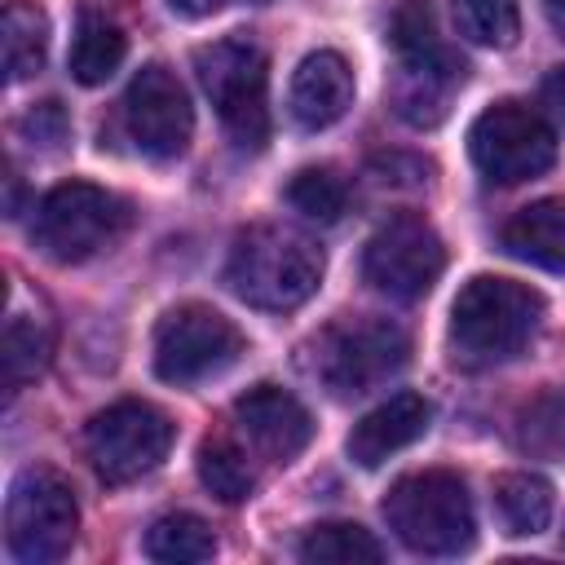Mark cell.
I'll return each instance as SVG.
<instances>
[{"label":"cell","instance_id":"24","mask_svg":"<svg viewBox=\"0 0 565 565\" xmlns=\"http://www.w3.org/2000/svg\"><path fill=\"white\" fill-rule=\"evenodd\" d=\"M516 446L534 459H565V388H543L516 411Z\"/></svg>","mask_w":565,"mask_h":565},{"label":"cell","instance_id":"7","mask_svg":"<svg viewBox=\"0 0 565 565\" xmlns=\"http://www.w3.org/2000/svg\"><path fill=\"white\" fill-rule=\"evenodd\" d=\"M132 221V207L93 185V181H62L53 185L31 216V243L57 260V265H79L97 252H106Z\"/></svg>","mask_w":565,"mask_h":565},{"label":"cell","instance_id":"11","mask_svg":"<svg viewBox=\"0 0 565 565\" xmlns=\"http://www.w3.org/2000/svg\"><path fill=\"white\" fill-rule=\"evenodd\" d=\"M243 353V331L212 305H177L154 327V375L163 384H199L230 371Z\"/></svg>","mask_w":565,"mask_h":565},{"label":"cell","instance_id":"15","mask_svg":"<svg viewBox=\"0 0 565 565\" xmlns=\"http://www.w3.org/2000/svg\"><path fill=\"white\" fill-rule=\"evenodd\" d=\"M353 106V71L340 53L318 49L309 53L287 88V110L305 132H322L335 119H344V110Z\"/></svg>","mask_w":565,"mask_h":565},{"label":"cell","instance_id":"31","mask_svg":"<svg viewBox=\"0 0 565 565\" xmlns=\"http://www.w3.org/2000/svg\"><path fill=\"white\" fill-rule=\"evenodd\" d=\"M543 9H547V18H552V26L565 31V0H543Z\"/></svg>","mask_w":565,"mask_h":565},{"label":"cell","instance_id":"19","mask_svg":"<svg viewBox=\"0 0 565 565\" xmlns=\"http://www.w3.org/2000/svg\"><path fill=\"white\" fill-rule=\"evenodd\" d=\"M4 75L9 84H22L31 75H40L44 57H49V18L40 4L31 0H9L4 4Z\"/></svg>","mask_w":565,"mask_h":565},{"label":"cell","instance_id":"3","mask_svg":"<svg viewBox=\"0 0 565 565\" xmlns=\"http://www.w3.org/2000/svg\"><path fill=\"white\" fill-rule=\"evenodd\" d=\"M388 44L397 53V79H393V110L415 124L433 128L446 119L455 88L463 84L468 66L459 53H450L437 35V18L428 0H402L388 22Z\"/></svg>","mask_w":565,"mask_h":565},{"label":"cell","instance_id":"14","mask_svg":"<svg viewBox=\"0 0 565 565\" xmlns=\"http://www.w3.org/2000/svg\"><path fill=\"white\" fill-rule=\"evenodd\" d=\"M234 419L243 437L274 463H291L313 441V415L305 402L278 384H256L234 402Z\"/></svg>","mask_w":565,"mask_h":565},{"label":"cell","instance_id":"8","mask_svg":"<svg viewBox=\"0 0 565 565\" xmlns=\"http://www.w3.org/2000/svg\"><path fill=\"white\" fill-rule=\"evenodd\" d=\"M79 534V503L57 468L31 463L13 477L4 499V543L22 565H53Z\"/></svg>","mask_w":565,"mask_h":565},{"label":"cell","instance_id":"4","mask_svg":"<svg viewBox=\"0 0 565 565\" xmlns=\"http://www.w3.org/2000/svg\"><path fill=\"white\" fill-rule=\"evenodd\" d=\"M384 521L419 556H459L477 539L468 486L450 468H424L397 477L384 494Z\"/></svg>","mask_w":565,"mask_h":565},{"label":"cell","instance_id":"30","mask_svg":"<svg viewBox=\"0 0 565 565\" xmlns=\"http://www.w3.org/2000/svg\"><path fill=\"white\" fill-rule=\"evenodd\" d=\"M177 13H190V18H203V13H212V9H221V4H230V0H168Z\"/></svg>","mask_w":565,"mask_h":565},{"label":"cell","instance_id":"13","mask_svg":"<svg viewBox=\"0 0 565 565\" xmlns=\"http://www.w3.org/2000/svg\"><path fill=\"white\" fill-rule=\"evenodd\" d=\"M124 128L146 159H177L190 146L194 110L168 66H141L124 93Z\"/></svg>","mask_w":565,"mask_h":565},{"label":"cell","instance_id":"10","mask_svg":"<svg viewBox=\"0 0 565 565\" xmlns=\"http://www.w3.org/2000/svg\"><path fill=\"white\" fill-rule=\"evenodd\" d=\"M468 154L494 185H516L556 163L552 124L525 102H494L468 128Z\"/></svg>","mask_w":565,"mask_h":565},{"label":"cell","instance_id":"25","mask_svg":"<svg viewBox=\"0 0 565 565\" xmlns=\"http://www.w3.org/2000/svg\"><path fill=\"white\" fill-rule=\"evenodd\" d=\"M287 203L305 216V221H318V225H335L349 207V185L335 168H300L291 181H287Z\"/></svg>","mask_w":565,"mask_h":565},{"label":"cell","instance_id":"29","mask_svg":"<svg viewBox=\"0 0 565 565\" xmlns=\"http://www.w3.org/2000/svg\"><path fill=\"white\" fill-rule=\"evenodd\" d=\"M539 102H543V110H547L556 124H565V66L547 71V79H543V88H539Z\"/></svg>","mask_w":565,"mask_h":565},{"label":"cell","instance_id":"21","mask_svg":"<svg viewBox=\"0 0 565 565\" xmlns=\"http://www.w3.org/2000/svg\"><path fill=\"white\" fill-rule=\"evenodd\" d=\"M494 508L508 534H543L552 521V486L539 472H503L494 481Z\"/></svg>","mask_w":565,"mask_h":565},{"label":"cell","instance_id":"20","mask_svg":"<svg viewBox=\"0 0 565 565\" xmlns=\"http://www.w3.org/2000/svg\"><path fill=\"white\" fill-rule=\"evenodd\" d=\"M124 53H128L124 31L106 18H97V13H84L79 31H75V44H71V79L84 84V88H97L119 71Z\"/></svg>","mask_w":565,"mask_h":565},{"label":"cell","instance_id":"17","mask_svg":"<svg viewBox=\"0 0 565 565\" xmlns=\"http://www.w3.org/2000/svg\"><path fill=\"white\" fill-rule=\"evenodd\" d=\"M503 252L547 274H565V199H534L521 207L503 225Z\"/></svg>","mask_w":565,"mask_h":565},{"label":"cell","instance_id":"5","mask_svg":"<svg viewBox=\"0 0 565 565\" xmlns=\"http://www.w3.org/2000/svg\"><path fill=\"white\" fill-rule=\"evenodd\" d=\"M411 358V340L388 318H344L305 344V371L331 397H362L393 380Z\"/></svg>","mask_w":565,"mask_h":565},{"label":"cell","instance_id":"2","mask_svg":"<svg viewBox=\"0 0 565 565\" xmlns=\"http://www.w3.org/2000/svg\"><path fill=\"white\" fill-rule=\"evenodd\" d=\"M230 291L265 313L300 309L322 282V252L282 225H252L234 238L225 260Z\"/></svg>","mask_w":565,"mask_h":565},{"label":"cell","instance_id":"22","mask_svg":"<svg viewBox=\"0 0 565 565\" xmlns=\"http://www.w3.org/2000/svg\"><path fill=\"white\" fill-rule=\"evenodd\" d=\"M216 539L207 530V521H199L194 512H163L150 530H146V556L163 561V565H199L212 561Z\"/></svg>","mask_w":565,"mask_h":565},{"label":"cell","instance_id":"9","mask_svg":"<svg viewBox=\"0 0 565 565\" xmlns=\"http://www.w3.org/2000/svg\"><path fill=\"white\" fill-rule=\"evenodd\" d=\"M172 437H177V428L159 406L124 397V402H115L88 419L84 450L93 459V472L106 486H128L168 459Z\"/></svg>","mask_w":565,"mask_h":565},{"label":"cell","instance_id":"27","mask_svg":"<svg viewBox=\"0 0 565 565\" xmlns=\"http://www.w3.org/2000/svg\"><path fill=\"white\" fill-rule=\"evenodd\" d=\"M459 35L481 49H508L521 35V4L516 0H450Z\"/></svg>","mask_w":565,"mask_h":565},{"label":"cell","instance_id":"12","mask_svg":"<svg viewBox=\"0 0 565 565\" xmlns=\"http://www.w3.org/2000/svg\"><path fill=\"white\" fill-rule=\"evenodd\" d=\"M446 269V243L424 216H388L362 252V278L388 300H419Z\"/></svg>","mask_w":565,"mask_h":565},{"label":"cell","instance_id":"1","mask_svg":"<svg viewBox=\"0 0 565 565\" xmlns=\"http://www.w3.org/2000/svg\"><path fill=\"white\" fill-rule=\"evenodd\" d=\"M543 296L525 282L477 274L450 305V358L463 371H486L516 358L539 331Z\"/></svg>","mask_w":565,"mask_h":565},{"label":"cell","instance_id":"6","mask_svg":"<svg viewBox=\"0 0 565 565\" xmlns=\"http://www.w3.org/2000/svg\"><path fill=\"white\" fill-rule=\"evenodd\" d=\"M194 75L238 150L269 141V57L252 35H225L194 53Z\"/></svg>","mask_w":565,"mask_h":565},{"label":"cell","instance_id":"26","mask_svg":"<svg viewBox=\"0 0 565 565\" xmlns=\"http://www.w3.org/2000/svg\"><path fill=\"white\" fill-rule=\"evenodd\" d=\"M199 481L221 499V503H243L256 486L252 468H247V455L230 441V437H207L199 446Z\"/></svg>","mask_w":565,"mask_h":565},{"label":"cell","instance_id":"23","mask_svg":"<svg viewBox=\"0 0 565 565\" xmlns=\"http://www.w3.org/2000/svg\"><path fill=\"white\" fill-rule=\"evenodd\" d=\"M300 561L309 565H375L384 561V547L371 530L353 521H322L300 539Z\"/></svg>","mask_w":565,"mask_h":565},{"label":"cell","instance_id":"16","mask_svg":"<svg viewBox=\"0 0 565 565\" xmlns=\"http://www.w3.org/2000/svg\"><path fill=\"white\" fill-rule=\"evenodd\" d=\"M433 424V406L419 393H393L388 402H380L371 415H362L349 433V459L362 468H380L388 455L406 450L411 441H419Z\"/></svg>","mask_w":565,"mask_h":565},{"label":"cell","instance_id":"18","mask_svg":"<svg viewBox=\"0 0 565 565\" xmlns=\"http://www.w3.org/2000/svg\"><path fill=\"white\" fill-rule=\"evenodd\" d=\"M49 358H53L49 313H26V309L9 305V318H4V388L18 393L35 375H44Z\"/></svg>","mask_w":565,"mask_h":565},{"label":"cell","instance_id":"28","mask_svg":"<svg viewBox=\"0 0 565 565\" xmlns=\"http://www.w3.org/2000/svg\"><path fill=\"white\" fill-rule=\"evenodd\" d=\"M18 137L31 141L40 154H57V150L66 146V137H71V119H66L62 102H40V106H31V110L18 119Z\"/></svg>","mask_w":565,"mask_h":565}]
</instances>
